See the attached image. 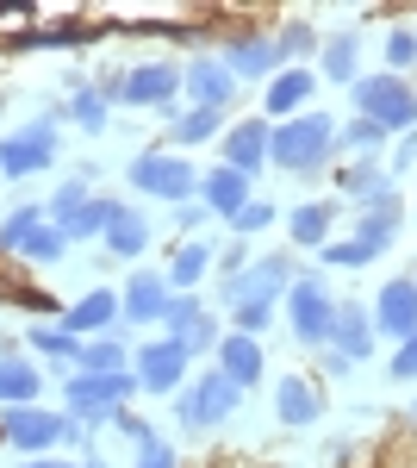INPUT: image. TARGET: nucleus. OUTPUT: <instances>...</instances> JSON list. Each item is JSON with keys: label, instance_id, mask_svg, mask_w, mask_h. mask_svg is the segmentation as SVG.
<instances>
[{"label": "nucleus", "instance_id": "nucleus-1", "mask_svg": "<svg viewBox=\"0 0 417 468\" xmlns=\"http://www.w3.org/2000/svg\"><path fill=\"white\" fill-rule=\"evenodd\" d=\"M399 213H405V207H399V194H386V200H374V207H361L355 231L318 250V256H324V269H368V262H381V256L392 250Z\"/></svg>", "mask_w": 417, "mask_h": 468}, {"label": "nucleus", "instance_id": "nucleus-2", "mask_svg": "<svg viewBox=\"0 0 417 468\" xmlns=\"http://www.w3.org/2000/svg\"><path fill=\"white\" fill-rule=\"evenodd\" d=\"M337 150V119L330 112H299V119H280L275 138H268V163L293 169V176H312L318 163H330Z\"/></svg>", "mask_w": 417, "mask_h": 468}, {"label": "nucleus", "instance_id": "nucleus-3", "mask_svg": "<svg viewBox=\"0 0 417 468\" xmlns=\"http://www.w3.org/2000/svg\"><path fill=\"white\" fill-rule=\"evenodd\" d=\"M287 319H293V337L306 350H330V337H337V293H330V282L324 275H299L287 288Z\"/></svg>", "mask_w": 417, "mask_h": 468}, {"label": "nucleus", "instance_id": "nucleus-4", "mask_svg": "<svg viewBox=\"0 0 417 468\" xmlns=\"http://www.w3.org/2000/svg\"><path fill=\"white\" fill-rule=\"evenodd\" d=\"M0 437H6L26 463H37V456H50V450H63V443H81V425L63 419V412H44V406H13V412L0 419Z\"/></svg>", "mask_w": 417, "mask_h": 468}, {"label": "nucleus", "instance_id": "nucleus-5", "mask_svg": "<svg viewBox=\"0 0 417 468\" xmlns=\"http://www.w3.org/2000/svg\"><path fill=\"white\" fill-rule=\"evenodd\" d=\"M293 282H299V275H293V256H262V262H244L231 282H218V306H224V313H244V306H275Z\"/></svg>", "mask_w": 417, "mask_h": 468}, {"label": "nucleus", "instance_id": "nucleus-6", "mask_svg": "<svg viewBox=\"0 0 417 468\" xmlns=\"http://www.w3.org/2000/svg\"><path fill=\"white\" fill-rule=\"evenodd\" d=\"M349 94H355V112L386 125V132H412L417 125V88L405 75H361Z\"/></svg>", "mask_w": 417, "mask_h": 468}, {"label": "nucleus", "instance_id": "nucleus-7", "mask_svg": "<svg viewBox=\"0 0 417 468\" xmlns=\"http://www.w3.org/2000/svg\"><path fill=\"white\" fill-rule=\"evenodd\" d=\"M0 250L26 256V262H63V256H69V238L50 225L44 207H19V213L0 218Z\"/></svg>", "mask_w": 417, "mask_h": 468}, {"label": "nucleus", "instance_id": "nucleus-8", "mask_svg": "<svg viewBox=\"0 0 417 468\" xmlns=\"http://www.w3.org/2000/svg\"><path fill=\"white\" fill-rule=\"evenodd\" d=\"M237 399H244V388H237V381H224L218 368H206L200 381H187V388L174 394V412H181V425H187V431H218V425L237 412Z\"/></svg>", "mask_w": 417, "mask_h": 468}, {"label": "nucleus", "instance_id": "nucleus-9", "mask_svg": "<svg viewBox=\"0 0 417 468\" xmlns=\"http://www.w3.org/2000/svg\"><path fill=\"white\" fill-rule=\"evenodd\" d=\"M174 94H181V69H174V63H138V69H119L106 81V101L169 112V119H174Z\"/></svg>", "mask_w": 417, "mask_h": 468}, {"label": "nucleus", "instance_id": "nucleus-10", "mask_svg": "<svg viewBox=\"0 0 417 468\" xmlns=\"http://www.w3.org/2000/svg\"><path fill=\"white\" fill-rule=\"evenodd\" d=\"M131 394H138V375H131V368H125V375H81V368H75L69 388H63L75 425H81V419H112V412H125Z\"/></svg>", "mask_w": 417, "mask_h": 468}, {"label": "nucleus", "instance_id": "nucleus-11", "mask_svg": "<svg viewBox=\"0 0 417 468\" xmlns=\"http://www.w3.org/2000/svg\"><path fill=\"white\" fill-rule=\"evenodd\" d=\"M131 187L150 194V200L187 207V200H193V187H200V176H193V163H181V156H169V150H143L138 163H131Z\"/></svg>", "mask_w": 417, "mask_h": 468}, {"label": "nucleus", "instance_id": "nucleus-12", "mask_svg": "<svg viewBox=\"0 0 417 468\" xmlns=\"http://www.w3.org/2000/svg\"><path fill=\"white\" fill-rule=\"evenodd\" d=\"M57 150H63L57 119H32V125H19L13 138H0V176H6V181L37 176V169H50V163H57Z\"/></svg>", "mask_w": 417, "mask_h": 468}, {"label": "nucleus", "instance_id": "nucleus-13", "mask_svg": "<svg viewBox=\"0 0 417 468\" xmlns=\"http://www.w3.org/2000/svg\"><path fill=\"white\" fill-rule=\"evenodd\" d=\"M187 344H174V337H150L138 350V362H131V375H138V394H181L187 388Z\"/></svg>", "mask_w": 417, "mask_h": 468}, {"label": "nucleus", "instance_id": "nucleus-14", "mask_svg": "<svg viewBox=\"0 0 417 468\" xmlns=\"http://www.w3.org/2000/svg\"><path fill=\"white\" fill-rule=\"evenodd\" d=\"M224 69L237 81H275L287 69L280 57V37H262V32H244V37H224Z\"/></svg>", "mask_w": 417, "mask_h": 468}, {"label": "nucleus", "instance_id": "nucleus-15", "mask_svg": "<svg viewBox=\"0 0 417 468\" xmlns=\"http://www.w3.org/2000/svg\"><path fill=\"white\" fill-rule=\"evenodd\" d=\"M181 88H187L193 107H206V112H231V101H237V75L224 69V57H193L181 69Z\"/></svg>", "mask_w": 417, "mask_h": 468}, {"label": "nucleus", "instance_id": "nucleus-16", "mask_svg": "<svg viewBox=\"0 0 417 468\" xmlns=\"http://www.w3.org/2000/svg\"><path fill=\"white\" fill-rule=\"evenodd\" d=\"M162 331H169L174 344H187V356H200V350H212L218 337V319H212L206 306H200V293H174L169 300V313H162Z\"/></svg>", "mask_w": 417, "mask_h": 468}, {"label": "nucleus", "instance_id": "nucleus-17", "mask_svg": "<svg viewBox=\"0 0 417 468\" xmlns=\"http://www.w3.org/2000/svg\"><path fill=\"white\" fill-rule=\"evenodd\" d=\"M374 331L381 337H417V275H399V282H386L381 300H374Z\"/></svg>", "mask_w": 417, "mask_h": 468}, {"label": "nucleus", "instance_id": "nucleus-18", "mask_svg": "<svg viewBox=\"0 0 417 468\" xmlns=\"http://www.w3.org/2000/svg\"><path fill=\"white\" fill-rule=\"evenodd\" d=\"M268 138H275V125L268 119H244V125H231L224 132V169H237V176H262L268 169Z\"/></svg>", "mask_w": 417, "mask_h": 468}, {"label": "nucleus", "instance_id": "nucleus-19", "mask_svg": "<svg viewBox=\"0 0 417 468\" xmlns=\"http://www.w3.org/2000/svg\"><path fill=\"white\" fill-rule=\"evenodd\" d=\"M169 300H174V288H169V275H131L125 282V293H119V313L131 324H162V313H169Z\"/></svg>", "mask_w": 417, "mask_h": 468}, {"label": "nucleus", "instance_id": "nucleus-20", "mask_svg": "<svg viewBox=\"0 0 417 468\" xmlns=\"http://www.w3.org/2000/svg\"><path fill=\"white\" fill-rule=\"evenodd\" d=\"M318 94V75L299 69V63H287V69L262 88V107H268V119H299L306 112V101Z\"/></svg>", "mask_w": 417, "mask_h": 468}, {"label": "nucleus", "instance_id": "nucleus-21", "mask_svg": "<svg viewBox=\"0 0 417 468\" xmlns=\"http://www.w3.org/2000/svg\"><path fill=\"white\" fill-rule=\"evenodd\" d=\"M330 350H343L349 362L374 356V313L361 300H337V337H330Z\"/></svg>", "mask_w": 417, "mask_h": 468}, {"label": "nucleus", "instance_id": "nucleus-22", "mask_svg": "<svg viewBox=\"0 0 417 468\" xmlns=\"http://www.w3.org/2000/svg\"><path fill=\"white\" fill-rule=\"evenodd\" d=\"M275 419H280V425H293V431H306V425L324 419V394H318L306 375H287V381L275 388Z\"/></svg>", "mask_w": 417, "mask_h": 468}, {"label": "nucleus", "instance_id": "nucleus-23", "mask_svg": "<svg viewBox=\"0 0 417 468\" xmlns=\"http://www.w3.org/2000/svg\"><path fill=\"white\" fill-rule=\"evenodd\" d=\"M249 200H255V194H249V176H237V169H224V163H218L212 176H200V207H206V213L237 218Z\"/></svg>", "mask_w": 417, "mask_h": 468}, {"label": "nucleus", "instance_id": "nucleus-24", "mask_svg": "<svg viewBox=\"0 0 417 468\" xmlns=\"http://www.w3.org/2000/svg\"><path fill=\"white\" fill-rule=\"evenodd\" d=\"M262 344L255 337H244V331H231V337H218V375L224 381H237V388H255L262 381Z\"/></svg>", "mask_w": 417, "mask_h": 468}, {"label": "nucleus", "instance_id": "nucleus-25", "mask_svg": "<svg viewBox=\"0 0 417 468\" xmlns=\"http://www.w3.org/2000/svg\"><path fill=\"white\" fill-rule=\"evenodd\" d=\"M100 244H106L112 256H125V262H131V256L150 250V218H143L138 207H119V200H112V218H106Z\"/></svg>", "mask_w": 417, "mask_h": 468}, {"label": "nucleus", "instance_id": "nucleus-26", "mask_svg": "<svg viewBox=\"0 0 417 468\" xmlns=\"http://www.w3.org/2000/svg\"><path fill=\"white\" fill-rule=\"evenodd\" d=\"M44 394V375H37V362H26L19 350L13 356H0V406L13 412V406H37Z\"/></svg>", "mask_w": 417, "mask_h": 468}, {"label": "nucleus", "instance_id": "nucleus-27", "mask_svg": "<svg viewBox=\"0 0 417 468\" xmlns=\"http://www.w3.org/2000/svg\"><path fill=\"white\" fill-rule=\"evenodd\" d=\"M26 337H32V350H37V356L63 362L69 375H75V368H81V337H75V331H69V324H63V319H37L32 331H26Z\"/></svg>", "mask_w": 417, "mask_h": 468}, {"label": "nucleus", "instance_id": "nucleus-28", "mask_svg": "<svg viewBox=\"0 0 417 468\" xmlns=\"http://www.w3.org/2000/svg\"><path fill=\"white\" fill-rule=\"evenodd\" d=\"M119 319V293L112 288H94V293H81L69 313H63V324H69L75 337H94V331H106V324Z\"/></svg>", "mask_w": 417, "mask_h": 468}, {"label": "nucleus", "instance_id": "nucleus-29", "mask_svg": "<svg viewBox=\"0 0 417 468\" xmlns=\"http://www.w3.org/2000/svg\"><path fill=\"white\" fill-rule=\"evenodd\" d=\"M355 63H361V37H355V32L324 37V57H318L324 81H337V88H355V81H361V75H355Z\"/></svg>", "mask_w": 417, "mask_h": 468}, {"label": "nucleus", "instance_id": "nucleus-30", "mask_svg": "<svg viewBox=\"0 0 417 468\" xmlns=\"http://www.w3.org/2000/svg\"><path fill=\"white\" fill-rule=\"evenodd\" d=\"M287 231H293L299 250H324V244H330V207H324V200L293 207V213H287Z\"/></svg>", "mask_w": 417, "mask_h": 468}, {"label": "nucleus", "instance_id": "nucleus-31", "mask_svg": "<svg viewBox=\"0 0 417 468\" xmlns=\"http://www.w3.org/2000/svg\"><path fill=\"white\" fill-rule=\"evenodd\" d=\"M206 269H212V244H181L169 262V288L174 293H193L200 282H206Z\"/></svg>", "mask_w": 417, "mask_h": 468}, {"label": "nucleus", "instance_id": "nucleus-32", "mask_svg": "<svg viewBox=\"0 0 417 468\" xmlns=\"http://www.w3.org/2000/svg\"><path fill=\"white\" fill-rule=\"evenodd\" d=\"M69 119L81 125V132L100 138L106 132V88H94V81H69Z\"/></svg>", "mask_w": 417, "mask_h": 468}, {"label": "nucleus", "instance_id": "nucleus-33", "mask_svg": "<svg viewBox=\"0 0 417 468\" xmlns=\"http://www.w3.org/2000/svg\"><path fill=\"white\" fill-rule=\"evenodd\" d=\"M131 356H125V337H94L81 344V375H125Z\"/></svg>", "mask_w": 417, "mask_h": 468}, {"label": "nucleus", "instance_id": "nucleus-34", "mask_svg": "<svg viewBox=\"0 0 417 468\" xmlns=\"http://www.w3.org/2000/svg\"><path fill=\"white\" fill-rule=\"evenodd\" d=\"M218 125H224V112H206V107H187L169 119V138L174 144H206V138H218Z\"/></svg>", "mask_w": 417, "mask_h": 468}, {"label": "nucleus", "instance_id": "nucleus-35", "mask_svg": "<svg viewBox=\"0 0 417 468\" xmlns=\"http://www.w3.org/2000/svg\"><path fill=\"white\" fill-rule=\"evenodd\" d=\"M386 138H392V132H386V125H374V119H361V112H355L349 125H337V150H349V156H374Z\"/></svg>", "mask_w": 417, "mask_h": 468}, {"label": "nucleus", "instance_id": "nucleus-36", "mask_svg": "<svg viewBox=\"0 0 417 468\" xmlns=\"http://www.w3.org/2000/svg\"><path fill=\"white\" fill-rule=\"evenodd\" d=\"M343 194L355 200V207H374V200H386V194H392V181H386L374 163H361V169H349V176H343Z\"/></svg>", "mask_w": 417, "mask_h": 468}, {"label": "nucleus", "instance_id": "nucleus-37", "mask_svg": "<svg viewBox=\"0 0 417 468\" xmlns=\"http://www.w3.org/2000/svg\"><path fill=\"white\" fill-rule=\"evenodd\" d=\"M412 63H417V32H412V26L386 32V75H405Z\"/></svg>", "mask_w": 417, "mask_h": 468}, {"label": "nucleus", "instance_id": "nucleus-38", "mask_svg": "<svg viewBox=\"0 0 417 468\" xmlns=\"http://www.w3.org/2000/svg\"><path fill=\"white\" fill-rule=\"evenodd\" d=\"M268 225H275V207H268V200H249L244 213L231 218V231H237V238H249V231H268Z\"/></svg>", "mask_w": 417, "mask_h": 468}, {"label": "nucleus", "instance_id": "nucleus-39", "mask_svg": "<svg viewBox=\"0 0 417 468\" xmlns=\"http://www.w3.org/2000/svg\"><path fill=\"white\" fill-rule=\"evenodd\" d=\"M312 50H318L312 26H287V32H280V57H312Z\"/></svg>", "mask_w": 417, "mask_h": 468}, {"label": "nucleus", "instance_id": "nucleus-40", "mask_svg": "<svg viewBox=\"0 0 417 468\" xmlns=\"http://www.w3.org/2000/svg\"><path fill=\"white\" fill-rule=\"evenodd\" d=\"M131 468H174V450L156 437V443H143V450H138V463H131Z\"/></svg>", "mask_w": 417, "mask_h": 468}, {"label": "nucleus", "instance_id": "nucleus-41", "mask_svg": "<svg viewBox=\"0 0 417 468\" xmlns=\"http://www.w3.org/2000/svg\"><path fill=\"white\" fill-rule=\"evenodd\" d=\"M392 375H399V381H417V337H405V344H399V356H392Z\"/></svg>", "mask_w": 417, "mask_h": 468}, {"label": "nucleus", "instance_id": "nucleus-42", "mask_svg": "<svg viewBox=\"0 0 417 468\" xmlns=\"http://www.w3.org/2000/svg\"><path fill=\"white\" fill-rule=\"evenodd\" d=\"M318 362H324L330 375H343V368H349V356H343V350H318Z\"/></svg>", "mask_w": 417, "mask_h": 468}, {"label": "nucleus", "instance_id": "nucleus-43", "mask_svg": "<svg viewBox=\"0 0 417 468\" xmlns=\"http://www.w3.org/2000/svg\"><path fill=\"white\" fill-rule=\"evenodd\" d=\"M19 468H75V463H50V456H37V463H19ZM88 468H100V463H88Z\"/></svg>", "mask_w": 417, "mask_h": 468}, {"label": "nucleus", "instance_id": "nucleus-44", "mask_svg": "<svg viewBox=\"0 0 417 468\" xmlns=\"http://www.w3.org/2000/svg\"><path fill=\"white\" fill-rule=\"evenodd\" d=\"M412 425H417V399H412Z\"/></svg>", "mask_w": 417, "mask_h": 468}, {"label": "nucleus", "instance_id": "nucleus-45", "mask_svg": "<svg viewBox=\"0 0 417 468\" xmlns=\"http://www.w3.org/2000/svg\"><path fill=\"white\" fill-rule=\"evenodd\" d=\"M0 181H6V176H0Z\"/></svg>", "mask_w": 417, "mask_h": 468}]
</instances>
